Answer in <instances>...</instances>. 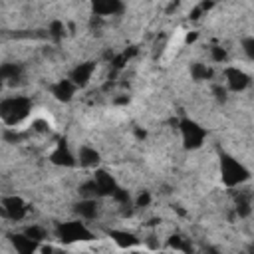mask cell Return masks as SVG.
Returning a JSON list of instances; mask_svg holds the SVG:
<instances>
[{"mask_svg":"<svg viewBox=\"0 0 254 254\" xmlns=\"http://www.w3.org/2000/svg\"><path fill=\"white\" fill-rule=\"evenodd\" d=\"M58 234L64 242H73V240H87L89 232L81 222H65L58 228Z\"/></svg>","mask_w":254,"mask_h":254,"instance_id":"2","label":"cell"},{"mask_svg":"<svg viewBox=\"0 0 254 254\" xmlns=\"http://www.w3.org/2000/svg\"><path fill=\"white\" fill-rule=\"evenodd\" d=\"M77 212H79L81 216H85V218H93L95 212H97V206H95V202H93L91 198H85L83 202L77 204Z\"/></svg>","mask_w":254,"mask_h":254,"instance_id":"14","label":"cell"},{"mask_svg":"<svg viewBox=\"0 0 254 254\" xmlns=\"http://www.w3.org/2000/svg\"><path fill=\"white\" fill-rule=\"evenodd\" d=\"M212 58H214L216 62H222V60L226 58V52H224L222 48H212Z\"/></svg>","mask_w":254,"mask_h":254,"instance_id":"19","label":"cell"},{"mask_svg":"<svg viewBox=\"0 0 254 254\" xmlns=\"http://www.w3.org/2000/svg\"><path fill=\"white\" fill-rule=\"evenodd\" d=\"M26 236H28V238H32L34 242H38V240H42V238L46 236V232H44L40 226H30V228L26 230Z\"/></svg>","mask_w":254,"mask_h":254,"instance_id":"16","label":"cell"},{"mask_svg":"<svg viewBox=\"0 0 254 254\" xmlns=\"http://www.w3.org/2000/svg\"><path fill=\"white\" fill-rule=\"evenodd\" d=\"M79 163H81L83 167H95V165L99 163L97 151H95V149H89V147H83V149L79 151Z\"/></svg>","mask_w":254,"mask_h":254,"instance_id":"12","label":"cell"},{"mask_svg":"<svg viewBox=\"0 0 254 254\" xmlns=\"http://www.w3.org/2000/svg\"><path fill=\"white\" fill-rule=\"evenodd\" d=\"M147 202H149V194H147V192H145V194H141V196L137 198V206H145Z\"/></svg>","mask_w":254,"mask_h":254,"instance_id":"20","label":"cell"},{"mask_svg":"<svg viewBox=\"0 0 254 254\" xmlns=\"http://www.w3.org/2000/svg\"><path fill=\"white\" fill-rule=\"evenodd\" d=\"M52 161H54L56 165H64V167H71V165H73V157L69 155V151H67L64 145H60V147L52 153Z\"/></svg>","mask_w":254,"mask_h":254,"instance_id":"10","label":"cell"},{"mask_svg":"<svg viewBox=\"0 0 254 254\" xmlns=\"http://www.w3.org/2000/svg\"><path fill=\"white\" fill-rule=\"evenodd\" d=\"M95 69V64H79V67L73 69L71 73V83L73 85H85L89 79H91V73Z\"/></svg>","mask_w":254,"mask_h":254,"instance_id":"7","label":"cell"},{"mask_svg":"<svg viewBox=\"0 0 254 254\" xmlns=\"http://www.w3.org/2000/svg\"><path fill=\"white\" fill-rule=\"evenodd\" d=\"M226 79H228V85H230L234 91L244 89V87L248 85V75H244L240 69H234V67L226 71Z\"/></svg>","mask_w":254,"mask_h":254,"instance_id":"9","label":"cell"},{"mask_svg":"<svg viewBox=\"0 0 254 254\" xmlns=\"http://www.w3.org/2000/svg\"><path fill=\"white\" fill-rule=\"evenodd\" d=\"M222 179L226 185H236L240 183L242 179H246V171L230 157H224L222 159Z\"/></svg>","mask_w":254,"mask_h":254,"instance_id":"3","label":"cell"},{"mask_svg":"<svg viewBox=\"0 0 254 254\" xmlns=\"http://www.w3.org/2000/svg\"><path fill=\"white\" fill-rule=\"evenodd\" d=\"M113 236V240L119 244V246H123V248H127V246H133L137 240L133 238V234H127V232H113L111 234Z\"/></svg>","mask_w":254,"mask_h":254,"instance_id":"15","label":"cell"},{"mask_svg":"<svg viewBox=\"0 0 254 254\" xmlns=\"http://www.w3.org/2000/svg\"><path fill=\"white\" fill-rule=\"evenodd\" d=\"M183 139H185V143L189 145V147H198L200 143H202V137H204V131L196 125V123H192V121H183Z\"/></svg>","mask_w":254,"mask_h":254,"instance_id":"4","label":"cell"},{"mask_svg":"<svg viewBox=\"0 0 254 254\" xmlns=\"http://www.w3.org/2000/svg\"><path fill=\"white\" fill-rule=\"evenodd\" d=\"M192 75H194L196 79H202V77H208L210 71H208L204 65H194V67H192Z\"/></svg>","mask_w":254,"mask_h":254,"instance_id":"17","label":"cell"},{"mask_svg":"<svg viewBox=\"0 0 254 254\" xmlns=\"http://www.w3.org/2000/svg\"><path fill=\"white\" fill-rule=\"evenodd\" d=\"M54 95H56L58 99H62V101H67V99L73 95V83L67 81V79L60 81V83L54 87Z\"/></svg>","mask_w":254,"mask_h":254,"instance_id":"11","label":"cell"},{"mask_svg":"<svg viewBox=\"0 0 254 254\" xmlns=\"http://www.w3.org/2000/svg\"><path fill=\"white\" fill-rule=\"evenodd\" d=\"M2 204H4V214L8 218H16L18 220V218H22L26 214V204L18 196H8V198H4Z\"/></svg>","mask_w":254,"mask_h":254,"instance_id":"5","label":"cell"},{"mask_svg":"<svg viewBox=\"0 0 254 254\" xmlns=\"http://www.w3.org/2000/svg\"><path fill=\"white\" fill-rule=\"evenodd\" d=\"M30 111V101L26 97H12V99H4L0 103V115L4 117V121L8 125H16L20 123Z\"/></svg>","mask_w":254,"mask_h":254,"instance_id":"1","label":"cell"},{"mask_svg":"<svg viewBox=\"0 0 254 254\" xmlns=\"http://www.w3.org/2000/svg\"><path fill=\"white\" fill-rule=\"evenodd\" d=\"M12 244L16 246L18 254H34V250H36V242L32 238H28L26 234H14Z\"/></svg>","mask_w":254,"mask_h":254,"instance_id":"8","label":"cell"},{"mask_svg":"<svg viewBox=\"0 0 254 254\" xmlns=\"http://www.w3.org/2000/svg\"><path fill=\"white\" fill-rule=\"evenodd\" d=\"M50 30H52V36H54V38H60V36L64 34V26H62L60 22H54Z\"/></svg>","mask_w":254,"mask_h":254,"instance_id":"18","label":"cell"},{"mask_svg":"<svg viewBox=\"0 0 254 254\" xmlns=\"http://www.w3.org/2000/svg\"><path fill=\"white\" fill-rule=\"evenodd\" d=\"M93 8H95L97 14L109 16L113 12H119L121 10V4H117V2H97V4H93Z\"/></svg>","mask_w":254,"mask_h":254,"instance_id":"13","label":"cell"},{"mask_svg":"<svg viewBox=\"0 0 254 254\" xmlns=\"http://www.w3.org/2000/svg\"><path fill=\"white\" fill-rule=\"evenodd\" d=\"M93 183H95V187H97V194H113V192L117 190L115 181H113L111 175H107L105 171H97Z\"/></svg>","mask_w":254,"mask_h":254,"instance_id":"6","label":"cell"}]
</instances>
